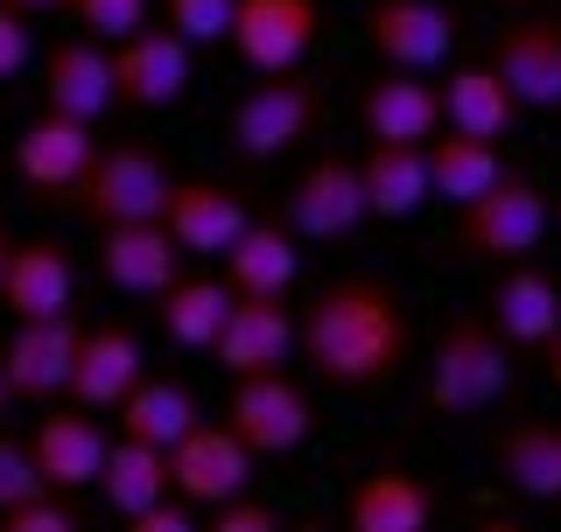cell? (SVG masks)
<instances>
[{
    "instance_id": "8d00e7d4",
    "label": "cell",
    "mask_w": 561,
    "mask_h": 532,
    "mask_svg": "<svg viewBox=\"0 0 561 532\" xmlns=\"http://www.w3.org/2000/svg\"><path fill=\"white\" fill-rule=\"evenodd\" d=\"M28 57H35L28 14H22V8H8V0H0V84H8V78H22V70H28Z\"/></svg>"
},
{
    "instance_id": "f1b7e54d",
    "label": "cell",
    "mask_w": 561,
    "mask_h": 532,
    "mask_svg": "<svg viewBox=\"0 0 561 532\" xmlns=\"http://www.w3.org/2000/svg\"><path fill=\"white\" fill-rule=\"evenodd\" d=\"M519 113H526V105L505 92V78H499L491 63H463V70H449V84H443V127L478 134V140H505Z\"/></svg>"
},
{
    "instance_id": "603a6c76",
    "label": "cell",
    "mask_w": 561,
    "mask_h": 532,
    "mask_svg": "<svg viewBox=\"0 0 561 532\" xmlns=\"http://www.w3.org/2000/svg\"><path fill=\"white\" fill-rule=\"evenodd\" d=\"M43 105L70 119H92V127L99 113H113V57L99 49V35L92 43H57L43 57Z\"/></svg>"
},
{
    "instance_id": "4dcf8cb0",
    "label": "cell",
    "mask_w": 561,
    "mask_h": 532,
    "mask_svg": "<svg viewBox=\"0 0 561 532\" xmlns=\"http://www.w3.org/2000/svg\"><path fill=\"white\" fill-rule=\"evenodd\" d=\"M119 414V435H134V441H154V449H175L190 428H197V400H190V385H175V379H140L127 400L113 406Z\"/></svg>"
},
{
    "instance_id": "e0dca14e",
    "label": "cell",
    "mask_w": 561,
    "mask_h": 532,
    "mask_svg": "<svg viewBox=\"0 0 561 532\" xmlns=\"http://www.w3.org/2000/svg\"><path fill=\"white\" fill-rule=\"evenodd\" d=\"M162 224L175 232V245H183L190 259H225V245H232L245 224H253V210H245L239 189L190 175V183H169V210H162Z\"/></svg>"
},
{
    "instance_id": "4316f807",
    "label": "cell",
    "mask_w": 561,
    "mask_h": 532,
    "mask_svg": "<svg viewBox=\"0 0 561 532\" xmlns=\"http://www.w3.org/2000/svg\"><path fill=\"white\" fill-rule=\"evenodd\" d=\"M295 274H302V253H295V232L280 218H253L225 245V280H232V294H288Z\"/></svg>"
},
{
    "instance_id": "5bb4252c",
    "label": "cell",
    "mask_w": 561,
    "mask_h": 532,
    "mask_svg": "<svg viewBox=\"0 0 561 532\" xmlns=\"http://www.w3.org/2000/svg\"><path fill=\"white\" fill-rule=\"evenodd\" d=\"M316 28H323V8H316V0H239L232 49H239V63H253L260 78H274V70H295L309 57Z\"/></svg>"
},
{
    "instance_id": "1f68e13d",
    "label": "cell",
    "mask_w": 561,
    "mask_h": 532,
    "mask_svg": "<svg viewBox=\"0 0 561 532\" xmlns=\"http://www.w3.org/2000/svg\"><path fill=\"white\" fill-rule=\"evenodd\" d=\"M225 309H232V280H183L175 274L162 294H154V315L183 350H210L225 329Z\"/></svg>"
},
{
    "instance_id": "e575fe53",
    "label": "cell",
    "mask_w": 561,
    "mask_h": 532,
    "mask_svg": "<svg viewBox=\"0 0 561 532\" xmlns=\"http://www.w3.org/2000/svg\"><path fill=\"white\" fill-rule=\"evenodd\" d=\"M35 490H57L43 470H35V455H28V441H14V435H0V511H14V505H28Z\"/></svg>"
},
{
    "instance_id": "7402d4cb",
    "label": "cell",
    "mask_w": 561,
    "mask_h": 532,
    "mask_svg": "<svg viewBox=\"0 0 561 532\" xmlns=\"http://www.w3.org/2000/svg\"><path fill=\"white\" fill-rule=\"evenodd\" d=\"M484 309H491V323H499V336L513 350H548L554 329H561V288L534 259H505V274H499V288H491Z\"/></svg>"
},
{
    "instance_id": "f35d334b",
    "label": "cell",
    "mask_w": 561,
    "mask_h": 532,
    "mask_svg": "<svg viewBox=\"0 0 561 532\" xmlns=\"http://www.w3.org/2000/svg\"><path fill=\"white\" fill-rule=\"evenodd\" d=\"M134 532H190V498L183 505H154V511H140V519H134Z\"/></svg>"
},
{
    "instance_id": "d6986e66",
    "label": "cell",
    "mask_w": 561,
    "mask_h": 532,
    "mask_svg": "<svg viewBox=\"0 0 561 532\" xmlns=\"http://www.w3.org/2000/svg\"><path fill=\"white\" fill-rule=\"evenodd\" d=\"M358 119L373 140H435L443 134V92L428 84V70H393L386 63L358 92Z\"/></svg>"
},
{
    "instance_id": "60d3db41",
    "label": "cell",
    "mask_w": 561,
    "mask_h": 532,
    "mask_svg": "<svg viewBox=\"0 0 561 532\" xmlns=\"http://www.w3.org/2000/svg\"><path fill=\"white\" fill-rule=\"evenodd\" d=\"M548 379L561 385V329H554V344H548Z\"/></svg>"
},
{
    "instance_id": "b9f144b4",
    "label": "cell",
    "mask_w": 561,
    "mask_h": 532,
    "mask_svg": "<svg viewBox=\"0 0 561 532\" xmlns=\"http://www.w3.org/2000/svg\"><path fill=\"white\" fill-rule=\"evenodd\" d=\"M8 253H14V239H8V232H0V274H8Z\"/></svg>"
},
{
    "instance_id": "5b68a950",
    "label": "cell",
    "mask_w": 561,
    "mask_h": 532,
    "mask_svg": "<svg viewBox=\"0 0 561 532\" xmlns=\"http://www.w3.org/2000/svg\"><path fill=\"white\" fill-rule=\"evenodd\" d=\"M316 113H323V92H316V78H302V63L274 70V78H260L253 92L232 105V148L245 162H274L295 140H309Z\"/></svg>"
},
{
    "instance_id": "d6a6232c",
    "label": "cell",
    "mask_w": 561,
    "mask_h": 532,
    "mask_svg": "<svg viewBox=\"0 0 561 532\" xmlns=\"http://www.w3.org/2000/svg\"><path fill=\"white\" fill-rule=\"evenodd\" d=\"M162 14H169V28L183 35V43H232V14H239V0H162Z\"/></svg>"
},
{
    "instance_id": "30bf717a",
    "label": "cell",
    "mask_w": 561,
    "mask_h": 532,
    "mask_svg": "<svg viewBox=\"0 0 561 532\" xmlns=\"http://www.w3.org/2000/svg\"><path fill=\"white\" fill-rule=\"evenodd\" d=\"M218 365L245 379V371H280L288 350H302V323L288 315V294H232L225 309V329H218Z\"/></svg>"
},
{
    "instance_id": "484cf974",
    "label": "cell",
    "mask_w": 561,
    "mask_h": 532,
    "mask_svg": "<svg viewBox=\"0 0 561 532\" xmlns=\"http://www.w3.org/2000/svg\"><path fill=\"white\" fill-rule=\"evenodd\" d=\"M435 519V490L414 470H373L351 484L344 498V525L351 532H421Z\"/></svg>"
},
{
    "instance_id": "2e32d148",
    "label": "cell",
    "mask_w": 561,
    "mask_h": 532,
    "mask_svg": "<svg viewBox=\"0 0 561 532\" xmlns=\"http://www.w3.org/2000/svg\"><path fill=\"white\" fill-rule=\"evenodd\" d=\"M183 245L162 218H140V224H105L99 232V274L113 280L119 294H162L175 274H183Z\"/></svg>"
},
{
    "instance_id": "ffe728a7",
    "label": "cell",
    "mask_w": 561,
    "mask_h": 532,
    "mask_svg": "<svg viewBox=\"0 0 561 532\" xmlns=\"http://www.w3.org/2000/svg\"><path fill=\"white\" fill-rule=\"evenodd\" d=\"M0 301H8L14 323H35V315H64L78 301V266L57 239H22L8 253V274H0Z\"/></svg>"
},
{
    "instance_id": "ac0fdd59",
    "label": "cell",
    "mask_w": 561,
    "mask_h": 532,
    "mask_svg": "<svg viewBox=\"0 0 561 532\" xmlns=\"http://www.w3.org/2000/svg\"><path fill=\"white\" fill-rule=\"evenodd\" d=\"M105 428L92 420V406H57V414H43L35 420V435H28V455H35V470L49 476L57 490H84V484H99V470H105Z\"/></svg>"
},
{
    "instance_id": "ba28073f",
    "label": "cell",
    "mask_w": 561,
    "mask_h": 532,
    "mask_svg": "<svg viewBox=\"0 0 561 532\" xmlns=\"http://www.w3.org/2000/svg\"><path fill=\"white\" fill-rule=\"evenodd\" d=\"M280 218H288L295 239H351L365 218H373V204H365V169L351 162V154H323V162H309L295 175L288 204H280Z\"/></svg>"
},
{
    "instance_id": "8992f818",
    "label": "cell",
    "mask_w": 561,
    "mask_h": 532,
    "mask_svg": "<svg viewBox=\"0 0 561 532\" xmlns=\"http://www.w3.org/2000/svg\"><path fill=\"white\" fill-rule=\"evenodd\" d=\"M225 428H232L253 455H295L316 435V406L288 371H245V379H232Z\"/></svg>"
},
{
    "instance_id": "836d02e7",
    "label": "cell",
    "mask_w": 561,
    "mask_h": 532,
    "mask_svg": "<svg viewBox=\"0 0 561 532\" xmlns=\"http://www.w3.org/2000/svg\"><path fill=\"white\" fill-rule=\"evenodd\" d=\"M70 14H78L84 35H99V43H119V35L148 28L154 0H70Z\"/></svg>"
},
{
    "instance_id": "277c9868",
    "label": "cell",
    "mask_w": 561,
    "mask_h": 532,
    "mask_svg": "<svg viewBox=\"0 0 561 532\" xmlns=\"http://www.w3.org/2000/svg\"><path fill=\"white\" fill-rule=\"evenodd\" d=\"M169 183L175 175L162 169V154L154 148H134V140H119V148H99L92 169L78 175V189H70V210H78L84 224H140V218H162L169 210Z\"/></svg>"
},
{
    "instance_id": "ab89813d",
    "label": "cell",
    "mask_w": 561,
    "mask_h": 532,
    "mask_svg": "<svg viewBox=\"0 0 561 532\" xmlns=\"http://www.w3.org/2000/svg\"><path fill=\"white\" fill-rule=\"evenodd\" d=\"M8 8H22V14H43V8H70V0H8Z\"/></svg>"
},
{
    "instance_id": "6da1fadb",
    "label": "cell",
    "mask_w": 561,
    "mask_h": 532,
    "mask_svg": "<svg viewBox=\"0 0 561 532\" xmlns=\"http://www.w3.org/2000/svg\"><path fill=\"white\" fill-rule=\"evenodd\" d=\"M408 309L400 294L373 274H351L316 288V301L302 309V358L316 365V379L337 393H373L408 365Z\"/></svg>"
},
{
    "instance_id": "74e56055",
    "label": "cell",
    "mask_w": 561,
    "mask_h": 532,
    "mask_svg": "<svg viewBox=\"0 0 561 532\" xmlns=\"http://www.w3.org/2000/svg\"><path fill=\"white\" fill-rule=\"evenodd\" d=\"M218 511V532H274V505H260V498H225V505H210Z\"/></svg>"
},
{
    "instance_id": "7bdbcfd3",
    "label": "cell",
    "mask_w": 561,
    "mask_h": 532,
    "mask_svg": "<svg viewBox=\"0 0 561 532\" xmlns=\"http://www.w3.org/2000/svg\"><path fill=\"white\" fill-rule=\"evenodd\" d=\"M8 400H14V393H8V371H0V406H8Z\"/></svg>"
},
{
    "instance_id": "d4e9b609",
    "label": "cell",
    "mask_w": 561,
    "mask_h": 532,
    "mask_svg": "<svg viewBox=\"0 0 561 532\" xmlns=\"http://www.w3.org/2000/svg\"><path fill=\"white\" fill-rule=\"evenodd\" d=\"M499 476L534 505H561V420H513L491 435Z\"/></svg>"
},
{
    "instance_id": "f6af8a7d",
    "label": "cell",
    "mask_w": 561,
    "mask_h": 532,
    "mask_svg": "<svg viewBox=\"0 0 561 532\" xmlns=\"http://www.w3.org/2000/svg\"><path fill=\"white\" fill-rule=\"evenodd\" d=\"M554 224H561V204H554Z\"/></svg>"
},
{
    "instance_id": "83f0119b",
    "label": "cell",
    "mask_w": 561,
    "mask_h": 532,
    "mask_svg": "<svg viewBox=\"0 0 561 532\" xmlns=\"http://www.w3.org/2000/svg\"><path fill=\"white\" fill-rule=\"evenodd\" d=\"M99 498L113 519H140V511H154L169 498V449H154V441H134L119 435L113 449H105V470H99Z\"/></svg>"
},
{
    "instance_id": "9c48e42d",
    "label": "cell",
    "mask_w": 561,
    "mask_h": 532,
    "mask_svg": "<svg viewBox=\"0 0 561 532\" xmlns=\"http://www.w3.org/2000/svg\"><path fill=\"white\" fill-rule=\"evenodd\" d=\"M78 344H84V323L78 309L64 315H35L8 336L0 350V371H8V393L14 400H57L70 393V371H78Z\"/></svg>"
},
{
    "instance_id": "ee69618b",
    "label": "cell",
    "mask_w": 561,
    "mask_h": 532,
    "mask_svg": "<svg viewBox=\"0 0 561 532\" xmlns=\"http://www.w3.org/2000/svg\"><path fill=\"white\" fill-rule=\"evenodd\" d=\"M491 8H526V0H491Z\"/></svg>"
},
{
    "instance_id": "7a4b0ae2",
    "label": "cell",
    "mask_w": 561,
    "mask_h": 532,
    "mask_svg": "<svg viewBox=\"0 0 561 532\" xmlns=\"http://www.w3.org/2000/svg\"><path fill=\"white\" fill-rule=\"evenodd\" d=\"M505 336L491 315H456V323L435 336L428 358V406L435 414H491L505 393H513V358H505Z\"/></svg>"
},
{
    "instance_id": "8fae6325",
    "label": "cell",
    "mask_w": 561,
    "mask_h": 532,
    "mask_svg": "<svg viewBox=\"0 0 561 532\" xmlns=\"http://www.w3.org/2000/svg\"><path fill=\"white\" fill-rule=\"evenodd\" d=\"M169 490L190 505H225L239 490H253V449L232 428H210L197 420L183 441L169 449Z\"/></svg>"
},
{
    "instance_id": "9a60e30c",
    "label": "cell",
    "mask_w": 561,
    "mask_h": 532,
    "mask_svg": "<svg viewBox=\"0 0 561 532\" xmlns=\"http://www.w3.org/2000/svg\"><path fill=\"white\" fill-rule=\"evenodd\" d=\"M92 154H99L92 119L49 113V105H43V119L22 127V140H14V169H22V183L43 189V197H70V189H78V175L92 169Z\"/></svg>"
},
{
    "instance_id": "f546056e",
    "label": "cell",
    "mask_w": 561,
    "mask_h": 532,
    "mask_svg": "<svg viewBox=\"0 0 561 532\" xmlns=\"http://www.w3.org/2000/svg\"><path fill=\"white\" fill-rule=\"evenodd\" d=\"M505 175V154H499V140H478V134H456L443 127L428 140V183H435V197H449V204H470L478 189H491Z\"/></svg>"
},
{
    "instance_id": "52a82bcc",
    "label": "cell",
    "mask_w": 561,
    "mask_h": 532,
    "mask_svg": "<svg viewBox=\"0 0 561 532\" xmlns=\"http://www.w3.org/2000/svg\"><path fill=\"white\" fill-rule=\"evenodd\" d=\"M190 70H197V43H183L169 22L162 28H134L113 43V105L127 113H162L190 92Z\"/></svg>"
},
{
    "instance_id": "d590c367",
    "label": "cell",
    "mask_w": 561,
    "mask_h": 532,
    "mask_svg": "<svg viewBox=\"0 0 561 532\" xmlns=\"http://www.w3.org/2000/svg\"><path fill=\"white\" fill-rule=\"evenodd\" d=\"M0 532H78V505L70 490H35L28 505L0 511Z\"/></svg>"
},
{
    "instance_id": "3957f363",
    "label": "cell",
    "mask_w": 561,
    "mask_h": 532,
    "mask_svg": "<svg viewBox=\"0 0 561 532\" xmlns=\"http://www.w3.org/2000/svg\"><path fill=\"white\" fill-rule=\"evenodd\" d=\"M554 224V204L534 175L505 169L491 189H478L470 204H456V253L463 259H526Z\"/></svg>"
},
{
    "instance_id": "4fadbf2b",
    "label": "cell",
    "mask_w": 561,
    "mask_h": 532,
    "mask_svg": "<svg viewBox=\"0 0 561 532\" xmlns=\"http://www.w3.org/2000/svg\"><path fill=\"white\" fill-rule=\"evenodd\" d=\"M491 70L526 113H561V22H548V14L505 22L491 35Z\"/></svg>"
},
{
    "instance_id": "44dd1931",
    "label": "cell",
    "mask_w": 561,
    "mask_h": 532,
    "mask_svg": "<svg viewBox=\"0 0 561 532\" xmlns=\"http://www.w3.org/2000/svg\"><path fill=\"white\" fill-rule=\"evenodd\" d=\"M140 379H148V350H140V336H134L127 323H99V329H84V344H78V371H70V400L92 406V414H105V406H119Z\"/></svg>"
},
{
    "instance_id": "cb8c5ba5",
    "label": "cell",
    "mask_w": 561,
    "mask_h": 532,
    "mask_svg": "<svg viewBox=\"0 0 561 532\" xmlns=\"http://www.w3.org/2000/svg\"><path fill=\"white\" fill-rule=\"evenodd\" d=\"M358 169H365V204H373V218H386V224L414 218V210L435 197L428 140H373Z\"/></svg>"
},
{
    "instance_id": "7c38bea8",
    "label": "cell",
    "mask_w": 561,
    "mask_h": 532,
    "mask_svg": "<svg viewBox=\"0 0 561 532\" xmlns=\"http://www.w3.org/2000/svg\"><path fill=\"white\" fill-rule=\"evenodd\" d=\"M365 43L393 70H435L456 49V14L443 0H373L365 8Z\"/></svg>"
}]
</instances>
